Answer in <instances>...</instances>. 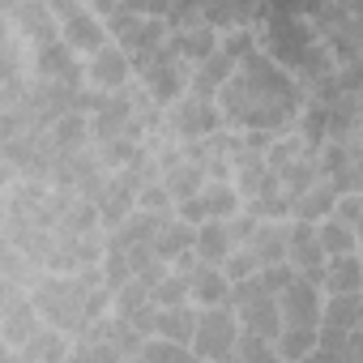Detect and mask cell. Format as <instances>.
Instances as JSON below:
<instances>
[{
    "instance_id": "19",
    "label": "cell",
    "mask_w": 363,
    "mask_h": 363,
    "mask_svg": "<svg viewBox=\"0 0 363 363\" xmlns=\"http://www.w3.org/2000/svg\"><path fill=\"white\" fill-rule=\"evenodd\" d=\"M363 286V265H359V252H337V257H325V274H320V291H359Z\"/></svg>"
},
{
    "instance_id": "33",
    "label": "cell",
    "mask_w": 363,
    "mask_h": 363,
    "mask_svg": "<svg viewBox=\"0 0 363 363\" xmlns=\"http://www.w3.org/2000/svg\"><path fill=\"white\" fill-rule=\"evenodd\" d=\"M248 214H252V218H286V214H291V201H286L282 193L248 197Z\"/></svg>"
},
{
    "instance_id": "7",
    "label": "cell",
    "mask_w": 363,
    "mask_h": 363,
    "mask_svg": "<svg viewBox=\"0 0 363 363\" xmlns=\"http://www.w3.org/2000/svg\"><path fill=\"white\" fill-rule=\"evenodd\" d=\"M286 261L295 265L299 278H308V282L320 286V274H325V248L316 244V223L295 218V227H286Z\"/></svg>"
},
{
    "instance_id": "3",
    "label": "cell",
    "mask_w": 363,
    "mask_h": 363,
    "mask_svg": "<svg viewBox=\"0 0 363 363\" xmlns=\"http://www.w3.org/2000/svg\"><path fill=\"white\" fill-rule=\"evenodd\" d=\"M235 333H240V320H235L231 303H210L206 312H197V325H193L189 350L201 354V359H231V350H235Z\"/></svg>"
},
{
    "instance_id": "8",
    "label": "cell",
    "mask_w": 363,
    "mask_h": 363,
    "mask_svg": "<svg viewBox=\"0 0 363 363\" xmlns=\"http://www.w3.org/2000/svg\"><path fill=\"white\" fill-rule=\"evenodd\" d=\"M128 77H133V69H128V52L120 43L107 39L103 48L90 52V65H86V82L90 86H99V90H124Z\"/></svg>"
},
{
    "instance_id": "6",
    "label": "cell",
    "mask_w": 363,
    "mask_h": 363,
    "mask_svg": "<svg viewBox=\"0 0 363 363\" xmlns=\"http://www.w3.org/2000/svg\"><path fill=\"white\" fill-rule=\"evenodd\" d=\"M223 124H227L223 111H218L210 99H197V94L175 99V107H171V128H175V137H184V141H206V137H214Z\"/></svg>"
},
{
    "instance_id": "32",
    "label": "cell",
    "mask_w": 363,
    "mask_h": 363,
    "mask_svg": "<svg viewBox=\"0 0 363 363\" xmlns=\"http://www.w3.org/2000/svg\"><path fill=\"white\" fill-rule=\"evenodd\" d=\"M145 303H154V299H150V286H145L141 278H124V282L116 286V312H120V316H133V312L145 308Z\"/></svg>"
},
{
    "instance_id": "40",
    "label": "cell",
    "mask_w": 363,
    "mask_h": 363,
    "mask_svg": "<svg viewBox=\"0 0 363 363\" xmlns=\"http://www.w3.org/2000/svg\"><path fill=\"white\" fill-rule=\"evenodd\" d=\"M9 39V26H5V18H0V43H5Z\"/></svg>"
},
{
    "instance_id": "12",
    "label": "cell",
    "mask_w": 363,
    "mask_h": 363,
    "mask_svg": "<svg viewBox=\"0 0 363 363\" xmlns=\"http://www.w3.org/2000/svg\"><path fill=\"white\" fill-rule=\"evenodd\" d=\"M235 65H240L235 56H227L223 48H214L201 65H193V73H189V90H193L197 99H214V94L223 90V82L235 73Z\"/></svg>"
},
{
    "instance_id": "14",
    "label": "cell",
    "mask_w": 363,
    "mask_h": 363,
    "mask_svg": "<svg viewBox=\"0 0 363 363\" xmlns=\"http://www.w3.org/2000/svg\"><path fill=\"white\" fill-rule=\"evenodd\" d=\"M189 295L201 303V308H210V303H231V282H227V274L218 269V265H193L189 269Z\"/></svg>"
},
{
    "instance_id": "26",
    "label": "cell",
    "mask_w": 363,
    "mask_h": 363,
    "mask_svg": "<svg viewBox=\"0 0 363 363\" xmlns=\"http://www.w3.org/2000/svg\"><path fill=\"white\" fill-rule=\"evenodd\" d=\"M197 201L206 210V218H227L240 210V193L227 184V179H206V184L197 189Z\"/></svg>"
},
{
    "instance_id": "34",
    "label": "cell",
    "mask_w": 363,
    "mask_h": 363,
    "mask_svg": "<svg viewBox=\"0 0 363 363\" xmlns=\"http://www.w3.org/2000/svg\"><path fill=\"white\" fill-rule=\"evenodd\" d=\"M257 278H261V286H265L269 295H278V291L295 278V265H291V261H274V265H261Z\"/></svg>"
},
{
    "instance_id": "41",
    "label": "cell",
    "mask_w": 363,
    "mask_h": 363,
    "mask_svg": "<svg viewBox=\"0 0 363 363\" xmlns=\"http://www.w3.org/2000/svg\"><path fill=\"white\" fill-rule=\"evenodd\" d=\"M0 354H5V346H0Z\"/></svg>"
},
{
    "instance_id": "36",
    "label": "cell",
    "mask_w": 363,
    "mask_h": 363,
    "mask_svg": "<svg viewBox=\"0 0 363 363\" xmlns=\"http://www.w3.org/2000/svg\"><path fill=\"white\" fill-rule=\"evenodd\" d=\"M218 48H223L227 56H235V60H240L244 52H252V48H257V35H252V30H244V26H227V39H223Z\"/></svg>"
},
{
    "instance_id": "15",
    "label": "cell",
    "mask_w": 363,
    "mask_h": 363,
    "mask_svg": "<svg viewBox=\"0 0 363 363\" xmlns=\"http://www.w3.org/2000/svg\"><path fill=\"white\" fill-rule=\"evenodd\" d=\"M171 48H175V56H179V60L201 65V60L218 48V30H214V26H206V22H189V26H179V30H175Z\"/></svg>"
},
{
    "instance_id": "11",
    "label": "cell",
    "mask_w": 363,
    "mask_h": 363,
    "mask_svg": "<svg viewBox=\"0 0 363 363\" xmlns=\"http://www.w3.org/2000/svg\"><path fill=\"white\" fill-rule=\"evenodd\" d=\"M359 325H363V299H359V291H333L329 299H320V325L316 329L346 337Z\"/></svg>"
},
{
    "instance_id": "1",
    "label": "cell",
    "mask_w": 363,
    "mask_h": 363,
    "mask_svg": "<svg viewBox=\"0 0 363 363\" xmlns=\"http://www.w3.org/2000/svg\"><path fill=\"white\" fill-rule=\"evenodd\" d=\"M265 56L274 65H282L291 77H325L333 73V60L325 52L320 30L308 18H291V13H269L265 18Z\"/></svg>"
},
{
    "instance_id": "10",
    "label": "cell",
    "mask_w": 363,
    "mask_h": 363,
    "mask_svg": "<svg viewBox=\"0 0 363 363\" xmlns=\"http://www.w3.org/2000/svg\"><path fill=\"white\" fill-rule=\"evenodd\" d=\"M60 39L73 48V52H94V48H103L111 35H107V22L94 13V9H73L69 18H60Z\"/></svg>"
},
{
    "instance_id": "23",
    "label": "cell",
    "mask_w": 363,
    "mask_h": 363,
    "mask_svg": "<svg viewBox=\"0 0 363 363\" xmlns=\"http://www.w3.org/2000/svg\"><path fill=\"white\" fill-rule=\"evenodd\" d=\"M248 248H252L257 265L286 261V227H282V223H274V218H269V223H257V231H252Z\"/></svg>"
},
{
    "instance_id": "16",
    "label": "cell",
    "mask_w": 363,
    "mask_h": 363,
    "mask_svg": "<svg viewBox=\"0 0 363 363\" xmlns=\"http://www.w3.org/2000/svg\"><path fill=\"white\" fill-rule=\"evenodd\" d=\"M13 18H18L22 35H26L35 48L56 39V13L43 5V0H18V5H13Z\"/></svg>"
},
{
    "instance_id": "29",
    "label": "cell",
    "mask_w": 363,
    "mask_h": 363,
    "mask_svg": "<svg viewBox=\"0 0 363 363\" xmlns=\"http://www.w3.org/2000/svg\"><path fill=\"white\" fill-rule=\"evenodd\" d=\"M150 299L158 308H171V303H189V274L179 269V274H162L154 286H150Z\"/></svg>"
},
{
    "instance_id": "21",
    "label": "cell",
    "mask_w": 363,
    "mask_h": 363,
    "mask_svg": "<svg viewBox=\"0 0 363 363\" xmlns=\"http://www.w3.org/2000/svg\"><path fill=\"white\" fill-rule=\"evenodd\" d=\"M193 223H184V218H167L158 231H154V240H150V248H154V257L158 261H175L179 252H193Z\"/></svg>"
},
{
    "instance_id": "9",
    "label": "cell",
    "mask_w": 363,
    "mask_h": 363,
    "mask_svg": "<svg viewBox=\"0 0 363 363\" xmlns=\"http://www.w3.org/2000/svg\"><path fill=\"white\" fill-rule=\"evenodd\" d=\"M35 69H39V77H48V82H69V86H82V82H86V69H82V60L73 56V48H69L65 39L39 43V48H35Z\"/></svg>"
},
{
    "instance_id": "4",
    "label": "cell",
    "mask_w": 363,
    "mask_h": 363,
    "mask_svg": "<svg viewBox=\"0 0 363 363\" xmlns=\"http://www.w3.org/2000/svg\"><path fill=\"white\" fill-rule=\"evenodd\" d=\"M107 22V35L133 56V52H150L167 39V22L162 18H145V13H133V9H116L103 18Z\"/></svg>"
},
{
    "instance_id": "2",
    "label": "cell",
    "mask_w": 363,
    "mask_h": 363,
    "mask_svg": "<svg viewBox=\"0 0 363 363\" xmlns=\"http://www.w3.org/2000/svg\"><path fill=\"white\" fill-rule=\"evenodd\" d=\"M103 308H107V291L99 286L90 291L86 278H48L35 286V312L73 333H82L94 316H103Z\"/></svg>"
},
{
    "instance_id": "18",
    "label": "cell",
    "mask_w": 363,
    "mask_h": 363,
    "mask_svg": "<svg viewBox=\"0 0 363 363\" xmlns=\"http://www.w3.org/2000/svg\"><path fill=\"white\" fill-rule=\"evenodd\" d=\"M333 201H337V189L329 179H312L299 197H291V214L303 223H320L325 214H333Z\"/></svg>"
},
{
    "instance_id": "38",
    "label": "cell",
    "mask_w": 363,
    "mask_h": 363,
    "mask_svg": "<svg viewBox=\"0 0 363 363\" xmlns=\"http://www.w3.org/2000/svg\"><path fill=\"white\" fill-rule=\"evenodd\" d=\"M359 214H363L359 193H337V201H333V218H342L346 227H354V231H359Z\"/></svg>"
},
{
    "instance_id": "17",
    "label": "cell",
    "mask_w": 363,
    "mask_h": 363,
    "mask_svg": "<svg viewBox=\"0 0 363 363\" xmlns=\"http://www.w3.org/2000/svg\"><path fill=\"white\" fill-rule=\"evenodd\" d=\"M231 248H235V244H231L223 218H206V223H197V231H193V252H197V261H206V265H223V257H227Z\"/></svg>"
},
{
    "instance_id": "25",
    "label": "cell",
    "mask_w": 363,
    "mask_h": 363,
    "mask_svg": "<svg viewBox=\"0 0 363 363\" xmlns=\"http://www.w3.org/2000/svg\"><path fill=\"white\" fill-rule=\"evenodd\" d=\"M316 244L325 248V257H337V252H354V248H359V231H354V227H346L342 218L325 214V218L316 223Z\"/></svg>"
},
{
    "instance_id": "5",
    "label": "cell",
    "mask_w": 363,
    "mask_h": 363,
    "mask_svg": "<svg viewBox=\"0 0 363 363\" xmlns=\"http://www.w3.org/2000/svg\"><path fill=\"white\" fill-rule=\"evenodd\" d=\"M278 316H282V325H299V329H316L320 325V286L316 282H308V278H291L278 295Z\"/></svg>"
},
{
    "instance_id": "30",
    "label": "cell",
    "mask_w": 363,
    "mask_h": 363,
    "mask_svg": "<svg viewBox=\"0 0 363 363\" xmlns=\"http://www.w3.org/2000/svg\"><path fill=\"white\" fill-rule=\"evenodd\" d=\"M137 354L141 359H150V363H179V359H189L193 350H189V342H171V337H154V342H141L137 346Z\"/></svg>"
},
{
    "instance_id": "27",
    "label": "cell",
    "mask_w": 363,
    "mask_h": 363,
    "mask_svg": "<svg viewBox=\"0 0 363 363\" xmlns=\"http://www.w3.org/2000/svg\"><path fill=\"white\" fill-rule=\"evenodd\" d=\"M193 325H197V312L189 303H171V308H158V320H154V333L171 337V342H189L193 337Z\"/></svg>"
},
{
    "instance_id": "13",
    "label": "cell",
    "mask_w": 363,
    "mask_h": 363,
    "mask_svg": "<svg viewBox=\"0 0 363 363\" xmlns=\"http://www.w3.org/2000/svg\"><path fill=\"white\" fill-rule=\"evenodd\" d=\"M167 223V214L162 210H128L116 227H111V235H107V248H133V244H150L154 240V231Z\"/></svg>"
},
{
    "instance_id": "24",
    "label": "cell",
    "mask_w": 363,
    "mask_h": 363,
    "mask_svg": "<svg viewBox=\"0 0 363 363\" xmlns=\"http://www.w3.org/2000/svg\"><path fill=\"white\" fill-rule=\"evenodd\" d=\"M86 141H90V120L82 111H60L52 120V145H56V154L60 150H82Z\"/></svg>"
},
{
    "instance_id": "28",
    "label": "cell",
    "mask_w": 363,
    "mask_h": 363,
    "mask_svg": "<svg viewBox=\"0 0 363 363\" xmlns=\"http://www.w3.org/2000/svg\"><path fill=\"white\" fill-rule=\"evenodd\" d=\"M69 346L56 329H35L26 342H22V359H65Z\"/></svg>"
},
{
    "instance_id": "35",
    "label": "cell",
    "mask_w": 363,
    "mask_h": 363,
    "mask_svg": "<svg viewBox=\"0 0 363 363\" xmlns=\"http://www.w3.org/2000/svg\"><path fill=\"white\" fill-rule=\"evenodd\" d=\"M26 274V257H22V248L13 244V240H0V278H22Z\"/></svg>"
},
{
    "instance_id": "31",
    "label": "cell",
    "mask_w": 363,
    "mask_h": 363,
    "mask_svg": "<svg viewBox=\"0 0 363 363\" xmlns=\"http://www.w3.org/2000/svg\"><path fill=\"white\" fill-rule=\"evenodd\" d=\"M231 354H240V359H248V363H269V359H278V354H274V337H261V333H248V329L235 333V350H231Z\"/></svg>"
},
{
    "instance_id": "22",
    "label": "cell",
    "mask_w": 363,
    "mask_h": 363,
    "mask_svg": "<svg viewBox=\"0 0 363 363\" xmlns=\"http://www.w3.org/2000/svg\"><path fill=\"white\" fill-rule=\"evenodd\" d=\"M39 312H35V303H22L18 295H9L5 303H0V333H5L9 342H26L35 329H39V320H35Z\"/></svg>"
},
{
    "instance_id": "20",
    "label": "cell",
    "mask_w": 363,
    "mask_h": 363,
    "mask_svg": "<svg viewBox=\"0 0 363 363\" xmlns=\"http://www.w3.org/2000/svg\"><path fill=\"white\" fill-rule=\"evenodd\" d=\"M167 175H162V189H167V197L171 201H184V197H193L201 184H206V167L201 162H184V158H175V162H167L162 167Z\"/></svg>"
},
{
    "instance_id": "39",
    "label": "cell",
    "mask_w": 363,
    "mask_h": 363,
    "mask_svg": "<svg viewBox=\"0 0 363 363\" xmlns=\"http://www.w3.org/2000/svg\"><path fill=\"white\" fill-rule=\"evenodd\" d=\"M43 5H48V9L56 13V22H60V18H69L73 9H82V5H86V0H43Z\"/></svg>"
},
{
    "instance_id": "37",
    "label": "cell",
    "mask_w": 363,
    "mask_h": 363,
    "mask_svg": "<svg viewBox=\"0 0 363 363\" xmlns=\"http://www.w3.org/2000/svg\"><path fill=\"white\" fill-rule=\"evenodd\" d=\"M223 223H227V235H231V244H248L261 218H252V214H240V210H235V214H227Z\"/></svg>"
}]
</instances>
